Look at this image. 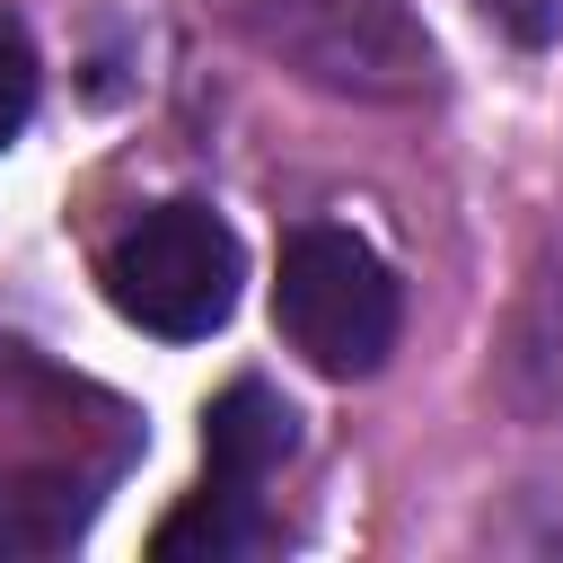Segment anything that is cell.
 I'll return each instance as SVG.
<instances>
[{
	"label": "cell",
	"mask_w": 563,
	"mask_h": 563,
	"mask_svg": "<svg viewBox=\"0 0 563 563\" xmlns=\"http://www.w3.org/2000/svg\"><path fill=\"white\" fill-rule=\"evenodd\" d=\"M106 290L132 325H150L167 343H194L238 308V238L202 202H158L114 238Z\"/></svg>",
	"instance_id": "cell-3"
},
{
	"label": "cell",
	"mask_w": 563,
	"mask_h": 563,
	"mask_svg": "<svg viewBox=\"0 0 563 563\" xmlns=\"http://www.w3.org/2000/svg\"><path fill=\"white\" fill-rule=\"evenodd\" d=\"M290 405L264 387V378H238L211 413H202V449H211V493H238V501H255L264 493V475L290 457Z\"/></svg>",
	"instance_id": "cell-4"
},
{
	"label": "cell",
	"mask_w": 563,
	"mask_h": 563,
	"mask_svg": "<svg viewBox=\"0 0 563 563\" xmlns=\"http://www.w3.org/2000/svg\"><path fill=\"white\" fill-rule=\"evenodd\" d=\"M273 317L290 352L325 378H369L396 352V273L352 238V229H299L282 246Z\"/></svg>",
	"instance_id": "cell-2"
},
{
	"label": "cell",
	"mask_w": 563,
	"mask_h": 563,
	"mask_svg": "<svg viewBox=\"0 0 563 563\" xmlns=\"http://www.w3.org/2000/svg\"><path fill=\"white\" fill-rule=\"evenodd\" d=\"M26 114H35V44H26V26L0 9V150L26 132Z\"/></svg>",
	"instance_id": "cell-6"
},
{
	"label": "cell",
	"mask_w": 563,
	"mask_h": 563,
	"mask_svg": "<svg viewBox=\"0 0 563 563\" xmlns=\"http://www.w3.org/2000/svg\"><path fill=\"white\" fill-rule=\"evenodd\" d=\"M484 18H493L510 44H554V35H563V0H484Z\"/></svg>",
	"instance_id": "cell-7"
},
{
	"label": "cell",
	"mask_w": 563,
	"mask_h": 563,
	"mask_svg": "<svg viewBox=\"0 0 563 563\" xmlns=\"http://www.w3.org/2000/svg\"><path fill=\"white\" fill-rule=\"evenodd\" d=\"M510 396L528 413H563V246L537 264L519 317H510V361H501Z\"/></svg>",
	"instance_id": "cell-5"
},
{
	"label": "cell",
	"mask_w": 563,
	"mask_h": 563,
	"mask_svg": "<svg viewBox=\"0 0 563 563\" xmlns=\"http://www.w3.org/2000/svg\"><path fill=\"white\" fill-rule=\"evenodd\" d=\"M229 18L334 97H422L431 88V35L405 18V0H229Z\"/></svg>",
	"instance_id": "cell-1"
}]
</instances>
